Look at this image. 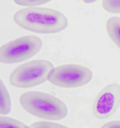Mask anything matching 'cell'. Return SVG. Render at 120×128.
<instances>
[{
    "instance_id": "5b68a950",
    "label": "cell",
    "mask_w": 120,
    "mask_h": 128,
    "mask_svg": "<svg viewBox=\"0 0 120 128\" xmlns=\"http://www.w3.org/2000/svg\"><path fill=\"white\" fill-rule=\"evenodd\" d=\"M42 40L38 36L27 35L8 42L0 49V61L16 64L32 58L40 50Z\"/></svg>"
},
{
    "instance_id": "ba28073f",
    "label": "cell",
    "mask_w": 120,
    "mask_h": 128,
    "mask_svg": "<svg viewBox=\"0 0 120 128\" xmlns=\"http://www.w3.org/2000/svg\"><path fill=\"white\" fill-rule=\"evenodd\" d=\"M0 114L6 115L9 114L12 110V103L10 94L5 84L0 79Z\"/></svg>"
},
{
    "instance_id": "277c9868",
    "label": "cell",
    "mask_w": 120,
    "mask_h": 128,
    "mask_svg": "<svg viewBox=\"0 0 120 128\" xmlns=\"http://www.w3.org/2000/svg\"><path fill=\"white\" fill-rule=\"evenodd\" d=\"M93 78V72L87 66L68 64L53 68L48 74L47 80L57 87L72 88L88 84Z\"/></svg>"
},
{
    "instance_id": "9c48e42d",
    "label": "cell",
    "mask_w": 120,
    "mask_h": 128,
    "mask_svg": "<svg viewBox=\"0 0 120 128\" xmlns=\"http://www.w3.org/2000/svg\"><path fill=\"white\" fill-rule=\"evenodd\" d=\"M0 128H30L20 121L12 118L4 116H0Z\"/></svg>"
},
{
    "instance_id": "7a4b0ae2",
    "label": "cell",
    "mask_w": 120,
    "mask_h": 128,
    "mask_svg": "<svg viewBox=\"0 0 120 128\" xmlns=\"http://www.w3.org/2000/svg\"><path fill=\"white\" fill-rule=\"evenodd\" d=\"M22 107L28 113L46 120H60L67 116V106L58 98L47 92L29 91L20 96Z\"/></svg>"
},
{
    "instance_id": "7c38bea8",
    "label": "cell",
    "mask_w": 120,
    "mask_h": 128,
    "mask_svg": "<svg viewBox=\"0 0 120 128\" xmlns=\"http://www.w3.org/2000/svg\"><path fill=\"white\" fill-rule=\"evenodd\" d=\"M52 0H14L16 4L24 6H40L50 2Z\"/></svg>"
},
{
    "instance_id": "52a82bcc",
    "label": "cell",
    "mask_w": 120,
    "mask_h": 128,
    "mask_svg": "<svg viewBox=\"0 0 120 128\" xmlns=\"http://www.w3.org/2000/svg\"><path fill=\"white\" fill-rule=\"evenodd\" d=\"M108 34L114 43L120 49V17H110L107 21Z\"/></svg>"
},
{
    "instance_id": "5bb4252c",
    "label": "cell",
    "mask_w": 120,
    "mask_h": 128,
    "mask_svg": "<svg viewBox=\"0 0 120 128\" xmlns=\"http://www.w3.org/2000/svg\"><path fill=\"white\" fill-rule=\"evenodd\" d=\"M97 0H82L84 2L86 3H90L95 2Z\"/></svg>"
},
{
    "instance_id": "3957f363",
    "label": "cell",
    "mask_w": 120,
    "mask_h": 128,
    "mask_svg": "<svg viewBox=\"0 0 120 128\" xmlns=\"http://www.w3.org/2000/svg\"><path fill=\"white\" fill-rule=\"evenodd\" d=\"M54 68L50 61L44 59L31 60L22 64L14 70L9 78L14 87L26 88L44 82Z\"/></svg>"
},
{
    "instance_id": "8fae6325",
    "label": "cell",
    "mask_w": 120,
    "mask_h": 128,
    "mask_svg": "<svg viewBox=\"0 0 120 128\" xmlns=\"http://www.w3.org/2000/svg\"><path fill=\"white\" fill-rule=\"evenodd\" d=\"M30 128H67V126L57 123L50 122H36L31 124Z\"/></svg>"
},
{
    "instance_id": "4fadbf2b",
    "label": "cell",
    "mask_w": 120,
    "mask_h": 128,
    "mask_svg": "<svg viewBox=\"0 0 120 128\" xmlns=\"http://www.w3.org/2000/svg\"><path fill=\"white\" fill-rule=\"evenodd\" d=\"M101 128H120V120L110 121L105 123Z\"/></svg>"
},
{
    "instance_id": "6da1fadb",
    "label": "cell",
    "mask_w": 120,
    "mask_h": 128,
    "mask_svg": "<svg viewBox=\"0 0 120 128\" xmlns=\"http://www.w3.org/2000/svg\"><path fill=\"white\" fill-rule=\"evenodd\" d=\"M14 20L22 28L41 34L57 33L65 29L68 24L62 13L49 8H22L14 14Z\"/></svg>"
},
{
    "instance_id": "30bf717a",
    "label": "cell",
    "mask_w": 120,
    "mask_h": 128,
    "mask_svg": "<svg viewBox=\"0 0 120 128\" xmlns=\"http://www.w3.org/2000/svg\"><path fill=\"white\" fill-rule=\"evenodd\" d=\"M102 6L108 12L120 14V0H103Z\"/></svg>"
},
{
    "instance_id": "8992f818",
    "label": "cell",
    "mask_w": 120,
    "mask_h": 128,
    "mask_svg": "<svg viewBox=\"0 0 120 128\" xmlns=\"http://www.w3.org/2000/svg\"><path fill=\"white\" fill-rule=\"evenodd\" d=\"M120 105V85L116 83L105 86L96 97L92 106L96 119H107L116 113Z\"/></svg>"
}]
</instances>
